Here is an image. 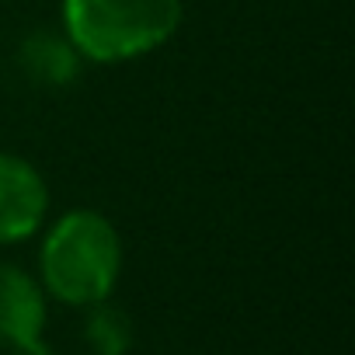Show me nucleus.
Wrapping results in <instances>:
<instances>
[{
    "label": "nucleus",
    "mask_w": 355,
    "mask_h": 355,
    "mask_svg": "<svg viewBox=\"0 0 355 355\" xmlns=\"http://www.w3.org/2000/svg\"><path fill=\"white\" fill-rule=\"evenodd\" d=\"M42 286L70 306H94L112 296L122 272V241L112 220L73 209L42 241Z\"/></svg>",
    "instance_id": "f257e3e1"
},
{
    "label": "nucleus",
    "mask_w": 355,
    "mask_h": 355,
    "mask_svg": "<svg viewBox=\"0 0 355 355\" xmlns=\"http://www.w3.org/2000/svg\"><path fill=\"white\" fill-rule=\"evenodd\" d=\"M70 46L94 63L136 60L182 25V0H63Z\"/></svg>",
    "instance_id": "f03ea898"
},
{
    "label": "nucleus",
    "mask_w": 355,
    "mask_h": 355,
    "mask_svg": "<svg viewBox=\"0 0 355 355\" xmlns=\"http://www.w3.org/2000/svg\"><path fill=\"white\" fill-rule=\"evenodd\" d=\"M49 213L42 174L15 153H0V244L32 237Z\"/></svg>",
    "instance_id": "7ed1b4c3"
},
{
    "label": "nucleus",
    "mask_w": 355,
    "mask_h": 355,
    "mask_svg": "<svg viewBox=\"0 0 355 355\" xmlns=\"http://www.w3.org/2000/svg\"><path fill=\"white\" fill-rule=\"evenodd\" d=\"M46 293L18 265L0 261V345L8 352L32 348L42 341Z\"/></svg>",
    "instance_id": "20e7f679"
},
{
    "label": "nucleus",
    "mask_w": 355,
    "mask_h": 355,
    "mask_svg": "<svg viewBox=\"0 0 355 355\" xmlns=\"http://www.w3.org/2000/svg\"><path fill=\"white\" fill-rule=\"evenodd\" d=\"M129 320L122 310L108 306V300L94 303L91 306V317H87V341L98 355H122L129 348Z\"/></svg>",
    "instance_id": "39448f33"
},
{
    "label": "nucleus",
    "mask_w": 355,
    "mask_h": 355,
    "mask_svg": "<svg viewBox=\"0 0 355 355\" xmlns=\"http://www.w3.org/2000/svg\"><path fill=\"white\" fill-rule=\"evenodd\" d=\"M11 355H49V348L39 341V345H32V348H18V352H11Z\"/></svg>",
    "instance_id": "423d86ee"
}]
</instances>
